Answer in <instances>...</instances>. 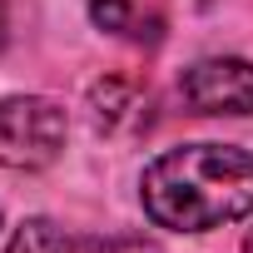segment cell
Segmentation results:
<instances>
[{"instance_id":"obj_3","label":"cell","mask_w":253,"mask_h":253,"mask_svg":"<svg viewBox=\"0 0 253 253\" xmlns=\"http://www.w3.org/2000/svg\"><path fill=\"white\" fill-rule=\"evenodd\" d=\"M179 94L194 114H253V60L209 55L184 70Z\"/></svg>"},{"instance_id":"obj_5","label":"cell","mask_w":253,"mask_h":253,"mask_svg":"<svg viewBox=\"0 0 253 253\" xmlns=\"http://www.w3.org/2000/svg\"><path fill=\"white\" fill-rule=\"evenodd\" d=\"M89 109L99 129H119V124H139V109H149V99L129 80H99L89 89Z\"/></svg>"},{"instance_id":"obj_7","label":"cell","mask_w":253,"mask_h":253,"mask_svg":"<svg viewBox=\"0 0 253 253\" xmlns=\"http://www.w3.org/2000/svg\"><path fill=\"white\" fill-rule=\"evenodd\" d=\"M243 253H253V233H248V238H243Z\"/></svg>"},{"instance_id":"obj_6","label":"cell","mask_w":253,"mask_h":253,"mask_svg":"<svg viewBox=\"0 0 253 253\" xmlns=\"http://www.w3.org/2000/svg\"><path fill=\"white\" fill-rule=\"evenodd\" d=\"M89 20L99 30H114V35H129L139 45H154L159 40V15L139 10L134 0H89Z\"/></svg>"},{"instance_id":"obj_2","label":"cell","mask_w":253,"mask_h":253,"mask_svg":"<svg viewBox=\"0 0 253 253\" xmlns=\"http://www.w3.org/2000/svg\"><path fill=\"white\" fill-rule=\"evenodd\" d=\"M65 109L45 94L0 99V164L5 169H50L65 149Z\"/></svg>"},{"instance_id":"obj_1","label":"cell","mask_w":253,"mask_h":253,"mask_svg":"<svg viewBox=\"0 0 253 253\" xmlns=\"http://www.w3.org/2000/svg\"><path fill=\"white\" fill-rule=\"evenodd\" d=\"M144 213L174 233H209L253 213V154L233 144H184L139 179Z\"/></svg>"},{"instance_id":"obj_4","label":"cell","mask_w":253,"mask_h":253,"mask_svg":"<svg viewBox=\"0 0 253 253\" xmlns=\"http://www.w3.org/2000/svg\"><path fill=\"white\" fill-rule=\"evenodd\" d=\"M5 253H159L154 243L144 238H99V233H75V228H60L50 218H25Z\"/></svg>"}]
</instances>
